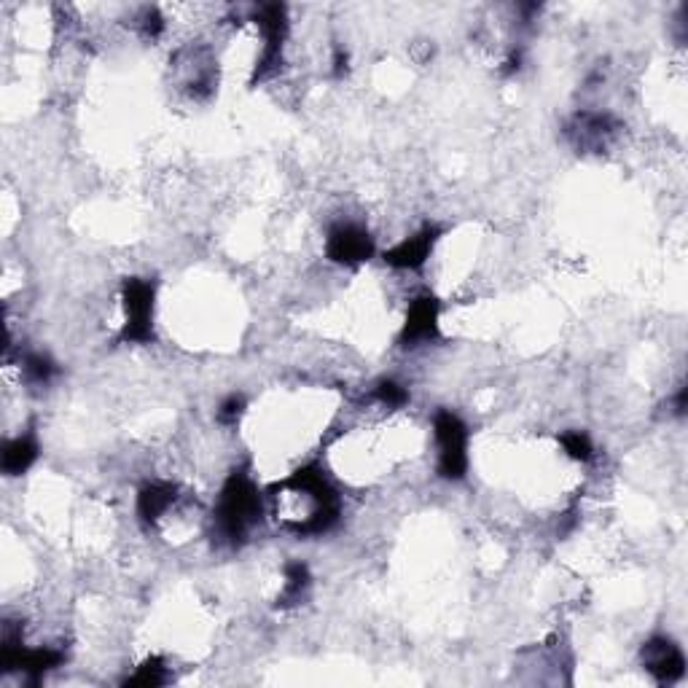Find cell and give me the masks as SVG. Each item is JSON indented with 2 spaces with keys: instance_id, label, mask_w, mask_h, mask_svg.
Segmentation results:
<instances>
[{
  "instance_id": "6da1fadb",
  "label": "cell",
  "mask_w": 688,
  "mask_h": 688,
  "mask_svg": "<svg viewBox=\"0 0 688 688\" xmlns=\"http://www.w3.org/2000/svg\"><path fill=\"white\" fill-rule=\"evenodd\" d=\"M261 492L256 482L250 479V473L234 471L226 479L224 490L218 495V506H215V530L229 543L242 541L248 530L261 519Z\"/></svg>"
},
{
  "instance_id": "7a4b0ae2",
  "label": "cell",
  "mask_w": 688,
  "mask_h": 688,
  "mask_svg": "<svg viewBox=\"0 0 688 688\" xmlns=\"http://www.w3.org/2000/svg\"><path fill=\"white\" fill-rule=\"evenodd\" d=\"M433 439L439 449V473L449 482H460L468 473V425L444 409L433 417Z\"/></svg>"
},
{
  "instance_id": "3957f363",
  "label": "cell",
  "mask_w": 688,
  "mask_h": 688,
  "mask_svg": "<svg viewBox=\"0 0 688 688\" xmlns=\"http://www.w3.org/2000/svg\"><path fill=\"white\" fill-rule=\"evenodd\" d=\"M124 328H121V339L124 342H151L154 339V285L148 280H127L124 291Z\"/></svg>"
},
{
  "instance_id": "277c9868",
  "label": "cell",
  "mask_w": 688,
  "mask_h": 688,
  "mask_svg": "<svg viewBox=\"0 0 688 688\" xmlns=\"http://www.w3.org/2000/svg\"><path fill=\"white\" fill-rule=\"evenodd\" d=\"M326 253L336 264L353 267V264H363L374 256V240L363 226L339 224L328 232Z\"/></svg>"
},
{
  "instance_id": "5b68a950",
  "label": "cell",
  "mask_w": 688,
  "mask_h": 688,
  "mask_svg": "<svg viewBox=\"0 0 688 688\" xmlns=\"http://www.w3.org/2000/svg\"><path fill=\"white\" fill-rule=\"evenodd\" d=\"M643 667L654 675L659 683H672L683 675L686 659L678 645L667 637H654L643 645Z\"/></svg>"
},
{
  "instance_id": "8992f818",
  "label": "cell",
  "mask_w": 688,
  "mask_h": 688,
  "mask_svg": "<svg viewBox=\"0 0 688 688\" xmlns=\"http://www.w3.org/2000/svg\"><path fill=\"white\" fill-rule=\"evenodd\" d=\"M436 336H439V301L433 296H422V299L412 301L401 342L406 347H417V344L433 342Z\"/></svg>"
},
{
  "instance_id": "52a82bcc",
  "label": "cell",
  "mask_w": 688,
  "mask_h": 688,
  "mask_svg": "<svg viewBox=\"0 0 688 688\" xmlns=\"http://www.w3.org/2000/svg\"><path fill=\"white\" fill-rule=\"evenodd\" d=\"M439 240V229L436 226H425L404 242H398L396 248L385 250V264L393 269H420L433 253V245Z\"/></svg>"
},
{
  "instance_id": "ba28073f",
  "label": "cell",
  "mask_w": 688,
  "mask_h": 688,
  "mask_svg": "<svg viewBox=\"0 0 688 688\" xmlns=\"http://www.w3.org/2000/svg\"><path fill=\"white\" fill-rule=\"evenodd\" d=\"M175 498H178V490L167 482H151L146 484L138 495V514L143 522L154 525L159 522L172 506H175Z\"/></svg>"
},
{
  "instance_id": "9c48e42d",
  "label": "cell",
  "mask_w": 688,
  "mask_h": 688,
  "mask_svg": "<svg viewBox=\"0 0 688 688\" xmlns=\"http://www.w3.org/2000/svg\"><path fill=\"white\" fill-rule=\"evenodd\" d=\"M38 460V441L33 436H17L3 444V473L6 476H19Z\"/></svg>"
},
{
  "instance_id": "30bf717a",
  "label": "cell",
  "mask_w": 688,
  "mask_h": 688,
  "mask_svg": "<svg viewBox=\"0 0 688 688\" xmlns=\"http://www.w3.org/2000/svg\"><path fill=\"white\" fill-rule=\"evenodd\" d=\"M310 589V570L304 562H288L285 565V584L280 592V605H296Z\"/></svg>"
},
{
  "instance_id": "8fae6325",
  "label": "cell",
  "mask_w": 688,
  "mask_h": 688,
  "mask_svg": "<svg viewBox=\"0 0 688 688\" xmlns=\"http://www.w3.org/2000/svg\"><path fill=\"white\" fill-rule=\"evenodd\" d=\"M22 374L30 385H49L57 377V363L43 353H27L22 358Z\"/></svg>"
},
{
  "instance_id": "7c38bea8",
  "label": "cell",
  "mask_w": 688,
  "mask_h": 688,
  "mask_svg": "<svg viewBox=\"0 0 688 688\" xmlns=\"http://www.w3.org/2000/svg\"><path fill=\"white\" fill-rule=\"evenodd\" d=\"M559 444H562V449H565V455L578 460V463H586V460H592V455H594L592 441H589V436L581 433V430L562 433V436H559Z\"/></svg>"
},
{
  "instance_id": "4fadbf2b",
  "label": "cell",
  "mask_w": 688,
  "mask_h": 688,
  "mask_svg": "<svg viewBox=\"0 0 688 688\" xmlns=\"http://www.w3.org/2000/svg\"><path fill=\"white\" fill-rule=\"evenodd\" d=\"M129 683L132 686H146V688H151V686H162V683H167V667H164V662L162 659H148L143 667H138V672L129 678Z\"/></svg>"
},
{
  "instance_id": "5bb4252c",
  "label": "cell",
  "mask_w": 688,
  "mask_h": 688,
  "mask_svg": "<svg viewBox=\"0 0 688 688\" xmlns=\"http://www.w3.org/2000/svg\"><path fill=\"white\" fill-rule=\"evenodd\" d=\"M374 398H377L382 406H390V409H398L409 401V393H406L404 385H398L393 379H382L377 387H374Z\"/></svg>"
},
{
  "instance_id": "9a60e30c",
  "label": "cell",
  "mask_w": 688,
  "mask_h": 688,
  "mask_svg": "<svg viewBox=\"0 0 688 688\" xmlns=\"http://www.w3.org/2000/svg\"><path fill=\"white\" fill-rule=\"evenodd\" d=\"M242 409H245L242 396H229L224 404H221V409H218V420L224 422V425H234V422L240 420Z\"/></svg>"
}]
</instances>
